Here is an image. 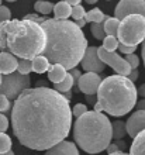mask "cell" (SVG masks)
Listing matches in <instances>:
<instances>
[{
    "instance_id": "cell-25",
    "label": "cell",
    "mask_w": 145,
    "mask_h": 155,
    "mask_svg": "<svg viewBox=\"0 0 145 155\" xmlns=\"http://www.w3.org/2000/svg\"><path fill=\"white\" fill-rule=\"evenodd\" d=\"M118 44H120V42H118L117 37H114V35H106V37L103 38V48H104L106 51H109V52L117 51Z\"/></svg>"
},
{
    "instance_id": "cell-7",
    "label": "cell",
    "mask_w": 145,
    "mask_h": 155,
    "mask_svg": "<svg viewBox=\"0 0 145 155\" xmlns=\"http://www.w3.org/2000/svg\"><path fill=\"white\" fill-rule=\"evenodd\" d=\"M31 86V78L30 75H21L18 72L3 75L2 83H0V94H3L8 100H14L23 90L28 89Z\"/></svg>"
},
{
    "instance_id": "cell-12",
    "label": "cell",
    "mask_w": 145,
    "mask_h": 155,
    "mask_svg": "<svg viewBox=\"0 0 145 155\" xmlns=\"http://www.w3.org/2000/svg\"><path fill=\"white\" fill-rule=\"evenodd\" d=\"M142 130H145V110H137L125 123V131L131 138H134Z\"/></svg>"
},
{
    "instance_id": "cell-2",
    "label": "cell",
    "mask_w": 145,
    "mask_h": 155,
    "mask_svg": "<svg viewBox=\"0 0 145 155\" xmlns=\"http://www.w3.org/2000/svg\"><path fill=\"white\" fill-rule=\"evenodd\" d=\"M45 33L44 55L51 64H59L66 71L76 68L87 48L85 34L73 21L45 18L41 23Z\"/></svg>"
},
{
    "instance_id": "cell-40",
    "label": "cell",
    "mask_w": 145,
    "mask_h": 155,
    "mask_svg": "<svg viewBox=\"0 0 145 155\" xmlns=\"http://www.w3.org/2000/svg\"><path fill=\"white\" fill-rule=\"evenodd\" d=\"M137 94H140V96L145 97V83H144V85H141V86H140V87L137 89Z\"/></svg>"
},
{
    "instance_id": "cell-31",
    "label": "cell",
    "mask_w": 145,
    "mask_h": 155,
    "mask_svg": "<svg viewBox=\"0 0 145 155\" xmlns=\"http://www.w3.org/2000/svg\"><path fill=\"white\" fill-rule=\"evenodd\" d=\"M86 111H87V106L83 104V103H77V104H75V107H73L72 114L75 116V117H79V116H82L83 113H86Z\"/></svg>"
},
{
    "instance_id": "cell-9",
    "label": "cell",
    "mask_w": 145,
    "mask_h": 155,
    "mask_svg": "<svg viewBox=\"0 0 145 155\" xmlns=\"http://www.w3.org/2000/svg\"><path fill=\"white\" fill-rule=\"evenodd\" d=\"M128 14H141L145 17V0H120L114 10V17L121 20Z\"/></svg>"
},
{
    "instance_id": "cell-44",
    "label": "cell",
    "mask_w": 145,
    "mask_h": 155,
    "mask_svg": "<svg viewBox=\"0 0 145 155\" xmlns=\"http://www.w3.org/2000/svg\"><path fill=\"white\" fill-rule=\"evenodd\" d=\"M64 2H66V3L71 4V6H75V4H81L82 0H64Z\"/></svg>"
},
{
    "instance_id": "cell-1",
    "label": "cell",
    "mask_w": 145,
    "mask_h": 155,
    "mask_svg": "<svg viewBox=\"0 0 145 155\" xmlns=\"http://www.w3.org/2000/svg\"><path fill=\"white\" fill-rule=\"evenodd\" d=\"M12 126L21 145L47 151L69 135L72 126L69 100L47 86L28 87L14 99Z\"/></svg>"
},
{
    "instance_id": "cell-20",
    "label": "cell",
    "mask_w": 145,
    "mask_h": 155,
    "mask_svg": "<svg viewBox=\"0 0 145 155\" xmlns=\"http://www.w3.org/2000/svg\"><path fill=\"white\" fill-rule=\"evenodd\" d=\"M73 85H75V83H73L72 76H71L69 72H66V75L64 76L62 81L58 82V83H54V89L57 90V92H59V93H65V92H68V90L72 89Z\"/></svg>"
},
{
    "instance_id": "cell-35",
    "label": "cell",
    "mask_w": 145,
    "mask_h": 155,
    "mask_svg": "<svg viewBox=\"0 0 145 155\" xmlns=\"http://www.w3.org/2000/svg\"><path fill=\"white\" fill-rule=\"evenodd\" d=\"M24 18H25V20H31V21H34V23H38V24H41V23H42V21H44L47 17L37 16V14H27Z\"/></svg>"
},
{
    "instance_id": "cell-43",
    "label": "cell",
    "mask_w": 145,
    "mask_h": 155,
    "mask_svg": "<svg viewBox=\"0 0 145 155\" xmlns=\"http://www.w3.org/2000/svg\"><path fill=\"white\" fill-rule=\"evenodd\" d=\"M141 44H142V48H141V54H142V61H144V65H145V38H144V41H142Z\"/></svg>"
},
{
    "instance_id": "cell-21",
    "label": "cell",
    "mask_w": 145,
    "mask_h": 155,
    "mask_svg": "<svg viewBox=\"0 0 145 155\" xmlns=\"http://www.w3.org/2000/svg\"><path fill=\"white\" fill-rule=\"evenodd\" d=\"M125 134H127L125 123H123L121 120H117V121L111 123V137L114 140H123Z\"/></svg>"
},
{
    "instance_id": "cell-39",
    "label": "cell",
    "mask_w": 145,
    "mask_h": 155,
    "mask_svg": "<svg viewBox=\"0 0 145 155\" xmlns=\"http://www.w3.org/2000/svg\"><path fill=\"white\" fill-rule=\"evenodd\" d=\"M135 107H137L138 110H145V97L142 100H140L138 103H135Z\"/></svg>"
},
{
    "instance_id": "cell-10",
    "label": "cell",
    "mask_w": 145,
    "mask_h": 155,
    "mask_svg": "<svg viewBox=\"0 0 145 155\" xmlns=\"http://www.w3.org/2000/svg\"><path fill=\"white\" fill-rule=\"evenodd\" d=\"M81 65L86 72H94V74H100L106 68V65L101 62L97 54V47H87L81 59Z\"/></svg>"
},
{
    "instance_id": "cell-11",
    "label": "cell",
    "mask_w": 145,
    "mask_h": 155,
    "mask_svg": "<svg viewBox=\"0 0 145 155\" xmlns=\"http://www.w3.org/2000/svg\"><path fill=\"white\" fill-rule=\"evenodd\" d=\"M101 78L99 74L94 72H86V74L81 75L79 81H77V87L82 93L85 94H96L97 89L100 86Z\"/></svg>"
},
{
    "instance_id": "cell-24",
    "label": "cell",
    "mask_w": 145,
    "mask_h": 155,
    "mask_svg": "<svg viewBox=\"0 0 145 155\" xmlns=\"http://www.w3.org/2000/svg\"><path fill=\"white\" fill-rule=\"evenodd\" d=\"M17 72L21 75H30V72H32L31 59L20 58V59L17 61Z\"/></svg>"
},
{
    "instance_id": "cell-51",
    "label": "cell",
    "mask_w": 145,
    "mask_h": 155,
    "mask_svg": "<svg viewBox=\"0 0 145 155\" xmlns=\"http://www.w3.org/2000/svg\"><path fill=\"white\" fill-rule=\"evenodd\" d=\"M0 6H2V0H0Z\"/></svg>"
},
{
    "instance_id": "cell-48",
    "label": "cell",
    "mask_w": 145,
    "mask_h": 155,
    "mask_svg": "<svg viewBox=\"0 0 145 155\" xmlns=\"http://www.w3.org/2000/svg\"><path fill=\"white\" fill-rule=\"evenodd\" d=\"M0 155H14V152L10 150V151H7V152H4V154H0Z\"/></svg>"
},
{
    "instance_id": "cell-16",
    "label": "cell",
    "mask_w": 145,
    "mask_h": 155,
    "mask_svg": "<svg viewBox=\"0 0 145 155\" xmlns=\"http://www.w3.org/2000/svg\"><path fill=\"white\" fill-rule=\"evenodd\" d=\"M31 65H32V72L35 74H45L48 68L51 66V62L44 57V55H37L31 59Z\"/></svg>"
},
{
    "instance_id": "cell-52",
    "label": "cell",
    "mask_w": 145,
    "mask_h": 155,
    "mask_svg": "<svg viewBox=\"0 0 145 155\" xmlns=\"http://www.w3.org/2000/svg\"><path fill=\"white\" fill-rule=\"evenodd\" d=\"M107 2H109V0H107Z\"/></svg>"
},
{
    "instance_id": "cell-3",
    "label": "cell",
    "mask_w": 145,
    "mask_h": 155,
    "mask_svg": "<svg viewBox=\"0 0 145 155\" xmlns=\"http://www.w3.org/2000/svg\"><path fill=\"white\" fill-rule=\"evenodd\" d=\"M45 47V33L31 20H8L0 23V49L17 58L32 59Z\"/></svg>"
},
{
    "instance_id": "cell-22",
    "label": "cell",
    "mask_w": 145,
    "mask_h": 155,
    "mask_svg": "<svg viewBox=\"0 0 145 155\" xmlns=\"http://www.w3.org/2000/svg\"><path fill=\"white\" fill-rule=\"evenodd\" d=\"M106 14L101 12L100 8H92L90 12H87L85 14L86 23H101L106 18Z\"/></svg>"
},
{
    "instance_id": "cell-27",
    "label": "cell",
    "mask_w": 145,
    "mask_h": 155,
    "mask_svg": "<svg viewBox=\"0 0 145 155\" xmlns=\"http://www.w3.org/2000/svg\"><path fill=\"white\" fill-rule=\"evenodd\" d=\"M12 150V138L6 133H0V154Z\"/></svg>"
},
{
    "instance_id": "cell-46",
    "label": "cell",
    "mask_w": 145,
    "mask_h": 155,
    "mask_svg": "<svg viewBox=\"0 0 145 155\" xmlns=\"http://www.w3.org/2000/svg\"><path fill=\"white\" fill-rule=\"evenodd\" d=\"M45 83H47L45 81H38L37 82V86H45Z\"/></svg>"
},
{
    "instance_id": "cell-8",
    "label": "cell",
    "mask_w": 145,
    "mask_h": 155,
    "mask_svg": "<svg viewBox=\"0 0 145 155\" xmlns=\"http://www.w3.org/2000/svg\"><path fill=\"white\" fill-rule=\"evenodd\" d=\"M97 54H99V58L101 59V62L104 65L111 66L117 72V75L128 76V74L131 72V66L128 65V62L125 61L124 58H121L116 51L114 52H109L103 47H97Z\"/></svg>"
},
{
    "instance_id": "cell-41",
    "label": "cell",
    "mask_w": 145,
    "mask_h": 155,
    "mask_svg": "<svg viewBox=\"0 0 145 155\" xmlns=\"http://www.w3.org/2000/svg\"><path fill=\"white\" fill-rule=\"evenodd\" d=\"M73 23H75V24L79 27V28H82V27L86 24V20H85V18H81V20H75Z\"/></svg>"
},
{
    "instance_id": "cell-37",
    "label": "cell",
    "mask_w": 145,
    "mask_h": 155,
    "mask_svg": "<svg viewBox=\"0 0 145 155\" xmlns=\"http://www.w3.org/2000/svg\"><path fill=\"white\" fill-rule=\"evenodd\" d=\"M106 151H107V154H113V152H117V151H120V148L117 147V144H111L110 143L109 145H107V148H106Z\"/></svg>"
},
{
    "instance_id": "cell-34",
    "label": "cell",
    "mask_w": 145,
    "mask_h": 155,
    "mask_svg": "<svg viewBox=\"0 0 145 155\" xmlns=\"http://www.w3.org/2000/svg\"><path fill=\"white\" fill-rule=\"evenodd\" d=\"M8 128V120L4 114L0 113V133H6Z\"/></svg>"
},
{
    "instance_id": "cell-29",
    "label": "cell",
    "mask_w": 145,
    "mask_h": 155,
    "mask_svg": "<svg viewBox=\"0 0 145 155\" xmlns=\"http://www.w3.org/2000/svg\"><path fill=\"white\" fill-rule=\"evenodd\" d=\"M124 59L128 62V65L131 66V69H137L138 66H140V58H138L134 52L133 54H127Z\"/></svg>"
},
{
    "instance_id": "cell-32",
    "label": "cell",
    "mask_w": 145,
    "mask_h": 155,
    "mask_svg": "<svg viewBox=\"0 0 145 155\" xmlns=\"http://www.w3.org/2000/svg\"><path fill=\"white\" fill-rule=\"evenodd\" d=\"M10 107H12L10 100H8L6 96L0 94V111H2V113H3V111H7V110H10Z\"/></svg>"
},
{
    "instance_id": "cell-49",
    "label": "cell",
    "mask_w": 145,
    "mask_h": 155,
    "mask_svg": "<svg viewBox=\"0 0 145 155\" xmlns=\"http://www.w3.org/2000/svg\"><path fill=\"white\" fill-rule=\"evenodd\" d=\"M2 78H3V75L0 74V83H2Z\"/></svg>"
},
{
    "instance_id": "cell-47",
    "label": "cell",
    "mask_w": 145,
    "mask_h": 155,
    "mask_svg": "<svg viewBox=\"0 0 145 155\" xmlns=\"http://www.w3.org/2000/svg\"><path fill=\"white\" fill-rule=\"evenodd\" d=\"M86 3H89V4H94V3H97V0H85Z\"/></svg>"
},
{
    "instance_id": "cell-19",
    "label": "cell",
    "mask_w": 145,
    "mask_h": 155,
    "mask_svg": "<svg viewBox=\"0 0 145 155\" xmlns=\"http://www.w3.org/2000/svg\"><path fill=\"white\" fill-rule=\"evenodd\" d=\"M120 20L116 17H106L103 21V28H104V34L106 35H117V28H118Z\"/></svg>"
},
{
    "instance_id": "cell-5",
    "label": "cell",
    "mask_w": 145,
    "mask_h": 155,
    "mask_svg": "<svg viewBox=\"0 0 145 155\" xmlns=\"http://www.w3.org/2000/svg\"><path fill=\"white\" fill-rule=\"evenodd\" d=\"M73 138L87 154H100L111 143V121L101 111H86L76 118Z\"/></svg>"
},
{
    "instance_id": "cell-33",
    "label": "cell",
    "mask_w": 145,
    "mask_h": 155,
    "mask_svg": "<svg viewBox=\"0 0 145 155\" xmlns=\"http://www.w3.org/2000/svg\"><path fill=\"white\" fill-rule=\"evenodd\" d=\"M117 49H120V52L121 54H133L135 52V49H137V47L135 45H124V44H118V48Z\"/></svg>"
},
{
    "instance_id": "cell-45",
    "label": "cell",
    "mask_w": 145,
    "mask_h": 155,
    "mask_svg": "<svg viewBox=\"0 0 145 155\" xmlns=\"http://www.w3.org/2000/svg\"><path fill=\"white\" fill-rule=\"evenodd\" d=\"M109 155H128L125 152H121V151H117V152H113V154H109Z\"/></svg>"
},
{
    "instance_id": "cell-26",
    "label": "cell",
    "mask_w": 145,
    "mask_h": 155,
    "mask_svg": "<svg viewBox=\"0 0 145 155\" xmlns=\"http://www.w3.org/2000/svg\"><path fill=\"white\" fill-rule=\"evenodd\" d=\"M104 21V20H103ZM103 21L101 23H92V27H90V31H92L93 37L96 40H103L106 37L104 34V28H103Z\"/></svg>"
},
{
    "instance_id": "cell-4",
    "label": "cell",
    "mask_w": 145,
    "mask_h": 155,
    "mask_svg": "<svg viewBox=\"0 0 145 155\" xmlns=\"http://www.w3.org/2000/svg\"><path fill=\"white\" fill-rule=\"evenodd\" d=\"M137 87L127 76L113 75L101 79L97 89L94 111H106L114 117H121L131 111L137 103Z\"/></svg>"
},
{
    "instance_id": "cell-42",
    "label": "cell",
    "mask_w": 145,
    "mask_h": 155,
    "mask_svg": "<svg viewBox=\"0 0 145 155\" xmlns=\"http://www.w3.org/2000/svg\"><path fill=\"white\" fill-rule=\"evenodd\" d=\"M116 144H117V147L120 148V151L123 150V148H125V143L123 141V140H116Z\"/></svg>"
},
{
    "instance_id": "cell-13",
    "label": "cell",
    "mask_w": 145,
    "mask_h": 155,
    "mask_svg": "<svg viewBox=\"0 0 145 155\" xmlns=\"http://www.w3.org/2000/svg\"><path fill=\"white\" fill-rule=\"evenodd\" d=\"M44 155H79V151L73 143L62 140L58 144L48 148Z\"/></svg>"
},
{
    "instance_id": "cell-28",
    "label": "cell",
    "mask_w": 145,
    "mask_h": 155,
    "mask_svg": "<svg viewBox=\"0 0 145 155\" xmlns=\"http://www.w3.org/2000/svg\"><path fill=\"white\" fill-rule=\"evenodd\" d=\"M85 8L81 4H75L71 8V17H73V20H81V18H85Z\"/></svg>"
},
{
    "instance_id": "cell-30",
    "label": "cell",
    "mask_w": 145,
    "mask_h": 155,
    "mask_svg": "<svg viewBox=\"0 0 145 155\" xmlns=\"http://www.w3.org/2000/svg\"><path fill=\"white\" fill-rule=\"evenodd\" d=\"M12 17V12L10 8L6 7V6H0V23H4V21H8Z\"/></svg>"
},
{
    "instance_id": "cell-23",
    "label": "cell",
    "mask_w": 145,
    "mask_h": 155,
    "mask_svg": "<svg viewBox=\"0 0 145 155\" xmlns=\"http://www.w3.org/2000/svg\"><path fill=\"white\" fill-rule=\"evenodd\" d=\"M52 8H54V4L51 3V2H48V0H38V2H35V4H34V10H35L37 13H40V14H51L52 13Z\"/></svg>"
},
{
    "instance_id": "cell-36",
    "label": "cell",
    "mask_w": 145,
    "mask_h": 155,
    "mask_svg": "<svg viewBox=\"0 0 145 155\" xmlns=\"http://www.w3.org/2000/svg\"><path fill=\"white\" fill-rule=\"evenodd\" d=\"M69 74H71V76H72L73 79V83H77V81H79V78H81V71L76 69V68H72V69H69Z\"/></svg>"
},
{
    "instance_id": "cell-17",
    "label": "cell",
    "mask_w": 145,
    "mask_h": 155,
    "mask_svg": "<svg viewBox=\"0 0 145 155\" xmlns=\"http://www.w3.org/2000/svg\"><path fill=\"white\" fill-rule=\"evenodd\" d=\"M48 79L52 83H58L64 79V76L66 75V69L59 64H51V66L48 68Z\"/></svg>"
},
{
    "instance_id": "cell-6",
    "label": "cell",
    "mask_w": 145,
    "mask_h": 155,
    "mask_svg": "<svg viewBox=\"0 0 145 155\" xmlns=\"http://www.w3.org/2000/svg\"><path fill=\"white\" fill-rule=\"evenodd\" d=\"M116 37L120 44L124 45L137 47L141 44L145 38V17L141 14H128L121 18Z\"/></svg>"
},
{
    "instance_id": "cell-15",
    "label": "cell",
    "mask_w": 145,
    "mask_h": 155,
    "mask_svg": "<svg viewBox=\"0 0 145 155\" xmlns=\"http://www.w3.org/2000/svg\"><path fill=\"white\" fill-rule=\"evenodd\" d=\"M128 155H145V130H142L134 137Z\"/></svg>"
},
{
    "instance_id": "cell-18",
    "label": "cell",
    "mask_w": 145,
    "mask_h": 155,
    "mask_svg": "<svg viewBox=\"0 0 145 155\" xmlns=\"http://www.w3.org/2000/svg\"><path fill=\"white\" fill-rule=\"evenodd\" d=\"M71 8H72V6L62 0L54 6L52 12L55 14V18H58V20H68V17H71Z\"/></svg>"
},
{
    "instance_id": "cell-38",
    "label": "cell",
    "mask_w": 145,
    "mask_h": 155,
    "mask_svg": "<svg viewBox=\"0 0 145 155\" xmlns=\"http://www.w3.org/2000/svg\"><path fill=\"white\" fill-rule=\"evenodd\" d=\"M130 79V81L135 82L138 79V69H131V72L128 74V76H127Z\"/></svg>"
},
{
    "instance_id": "cell-14",
    "label": "cell",
    "mask_w": 145,
    "mask_h": 155,
    "mask_svg": "<svg viewBox=\"0 0 145 155\" xmlns=\"http://www.w3.org/2000/svg\"><path fill=\"white\" fill-rule=\"evenodd\" d=\"M17 57H14L13 54L8 51H2L0 52V74L7 75L12 72L17 71Z\"/></svg>"
},
{
    "instance_id": "cell-50",
    "label": "cell",
    "mask_w": 145,
    "mask_h": 155,
    "mask_svg": "<svg viewBox=\"0 0 145 155\" xmlns=\"http://www.w3.org/2000/svg\"><path fill=\"white\" fill-rule=\"evenodd\" d=\"M6 2H17V0H6Z\"/></svg>"
}]
</instances>
